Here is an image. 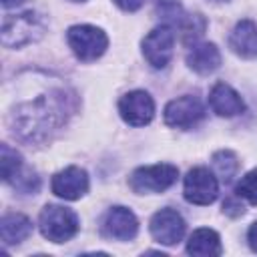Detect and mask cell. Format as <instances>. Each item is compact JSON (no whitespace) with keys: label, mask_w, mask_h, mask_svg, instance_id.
<instances>
[{"label":"cell","mask_w":257,"mask_h":257,"mask_svg":"<svg viewBox=\"0 0 257 257\" xmlns=\"http://www.w3.org/2000/svg\"><path fill=\"white\" fill-rule=\"evenodd\" d=\"M229 48L241 58H257V24L253 20H239L229 34Z\"/></svg>","instance_id":"cell-14"},{"label":"cell","mask_w":257,"mask_h":257,"mask_svg":"<svg viewBox=\"0 0 257 257\" xmlns=\"http://www.w3.org/2000/svg\"><path fill=\"white\" fill-rule=\"evenodd\" d=\"M223 211H225L227 215H231V217H239V215L245 213V207H243L241 203H237L235 199H227L225 205H223Z\"/></svg>","instance_id":"cell-22"},{"label":"cell","mask_w":257,"mask_h":257,"mask_svg":"<svg viewBox=\"0 0 257 257\" xmlns=\"http://www.w3.org/2000/svg\"><path fill=\"white\" fill-rule=\"evenodd\" d=\"M235 195L237 199H245L251 205H257V169L245 173L239 183L235 185Z\"/></svg>","instance_id":"cell-21"},{"label":"cell","mask_w":257,"mask_h":257,"mask_svg":"<svg viewBox=\"0 0 257 257\" xmlns=\"http://www.w3.org/2000/svg\"><path fill=\"white\" fill-rule=\"evenodd\" d=\"M213 167H215L217 179L223 181V183H229V181H233V177L239 171L237 155L233 151H229V149H221V151H217L213 155Z\"/></svg>","instance_id":"cell-19"},{"label":"cell","mask_w":257,"mask_h":257,"mask_svg":"<svg viewBox=\"0 0 257 257\" xmlns=\"http://www.w3.org/2000/svg\"><path fill=\"white\" fill-rule=\"evenodd\" d=\"M88 175L84 169L70 165L62 171H58L52 181H50V189L56 197L64 199V201H76L80 197H84L88 193Z\"/></svg>","instance_id":"cell-11"},{"label":"cell","mask_w":257,"mask_h":257,"mask_svg":"<svg viewBox=\"0 0 257 257\" xmlns=\"http://www.w3.org/2000/svg\"><path fill=\"white\" fill-rule=\"evenodd\" d=\"M209 106L215 114L231 118L245 110V100L233 86H229L225 82H217V84H213V88L209 92Z\"/></svg>","instance_id":"cell-13"},{"label":"cell","mask_w":257,"mask_h":257,"mask_svg":"<svg viewBox=\"0 0 257 257\" xmlns=\"http://www.w3.org/2000/svg\"><path fill=\"white\" fill-rule=\"evenodd\" d=\"M46 32V18L36 10L8 14L2 20V44L6 48H22L38 42Z\"/></svg>","instance_id":"cell-2"},{"label":"cell","mask_w":257,"mask_h":257,"mask_svg":"<svg viewBox=\"0 0 257 257\" xmlns=\"http://www.w3.org/2000/svg\"><path fill=\"white\" fill-rule=\"evenodd\" d=\"M247 241H249L251 251H255V253H257V221L249 227V231H247Z\"/></svg>","instance_id":"cell-24"},{"label":"cell","mask_w":257,"mask_h":257,"mask_svg":"<svg viewBox=\"0 0 257 257\" xmlns=\"http://www.w3.org/2000/svg\"><path fill=\"white\" fill-rule=\"evenodd\" d=\"M32 221L22 213H6L0 219V237L4 245H18L32 235Z\"/></svg>","instance_id":"cell-16"},{"label":"cell","mask_w":257,"mask_h":257,"mask_svg":"<svg viewBox=\"0 0 257 257\" xmlns=\"http://www.w3.org/2000/svg\"><path fill=\"white\" fill-rule=\"evenodd\" d=\"M102 233L114 241H131L139 233V219L126 207H110L102 221Z\"/></svg>","instance_id":"cell-12"},{"label":"cell","mask_w":257,"mask_h":257,"mask_svg":"<svg viewBox=\"0 0 257 257\" xmlns=\"http://www.w3.org/2000/svg\"><path fill=\"white\" fill-rule=\"evenodd\" d=\"M66 90H50L34 100L18 104L10 112L12 135L26 145H42L50 141L72 114Z\"/></svg>","instance_id":"cell-1"},{"label":"cell","mask_w":257,"mask_h":257,"mask_svg":"<svg viewBox=\"0 0 257 257\" xmlns=\"http://www.w3.org/2000/svg\"><path fill=\"white\" fill-rule=\"evenodd\" d=\"M187 253L189 255H199V257H211V255H221V237L217 231L209 227H201L191 233L187 241Z\"/></svg>","instance_id":"cell-17"},{"label":"cell","mask_w":257,"mask_h":257,"mask_svg":"<svg viewBox=\"0 0 257 257\" xmlns=\"http://www.w3.org/2000/svg\"><path fill=\"white\" fill-rule=\"evenodd\" d=\"M70 2H86V0H70Z\"/></svg>","instance_id":"cell-27"},{"label":"cell","mask_w":257,"mask_h":257,"mask_svg":"<svg viewBox=\"0 0 257 257\" xmlns=\"http://www.w3.org/2000/svg\"><path fill=\"white\" fill-rule=\"evenodd\" d=\"M157 14L163 18V24H169V26H181L187 18V12L183 10V6L175 0H163L159 6H157Z\"/></svg>","instance_id":"cell-20"},{"label":"cell","mask_w":257,"mask_h":257,"mask_svg":"<svg viewBox=\"0 0 257 257\" xmlns=\"http://www.w3.org/2000/svg\"><path fill=\"white\" fill-rule=\"evenodd\" d=\"M149 231L157 243L171 247V245H177L179 241H183L185 231H187V223L179 211L167 207V209L157 211L151 217Z\"/></svg>","instance_id":"cell-9"},{"label":"cell","mask_w":257,"mask_h":257,"mask_svg":"<svg viewBox=\"0 0 257 257\" xmlns=\"http://www.w3.org/2000/svg\"><path fill=\"white\" fill-rule=\"evenodd\" d=\"M143 56L153 68H165L175 50V28L169 24H161L153 28L141 42Z\"/></svg>","instance_id":"cell-8"},{"label":"cell","mask_w":257,"mask_h":257,"mask_svg":"<svg viewBox=\"0 0 257 257\" xmlns=\"http://www.w3.org/2000/svg\"><path fill=\"white\" fill-rule=\"evenodd\" d=\"M66 40L74 56L82 62L100 58L108 48V36L102 28L92 24H74L66 30Z\"/></svg>","instance_id":"cell-4"},{"label":"cell","mask_w":257,"mask_h":257,"mask_svg":"<svg viewBox=\"0 0 257 257\" xmlns=\"http://www.w3.org/2000/svg\"><path fill=\"white\" fill-rule=\"evenodd\" d=\"M0 169H2V181L4 183H10L24 171V163H22V157L16 149L8 147L6 143L0 147Z\"/></svg>","instance_id":"cell-18"},{"label":"cell","mask_w":257,"mask_h":257,"mask_svg":"<svg viewBox=\"0 0 257 257\" xmlns=\"http://www.w3.org/2000/svg\"><path fill=\"white\" fill-rule=\"evenodd\" d=\"M179 177V169L171 163H159V165H147L133 171L128 177V185L135 193L147 195V193H163L169 187L175 185Z\"/></svg>","instance_id":"cell-5"},{"label":"cell","mask_w":257,"mask_h":257,"mask_svg":"<svg viewBox=\"0 0 257 257\" xmlns=\"http://www.w3.org/2000/svg\"><path fill=\"white\" fill-rule=\"evenodd\" d=\"M118 114L131 126H145L155 116V100L147 90H131L120 96Z\"/></svg>","instance_id":"cell-10"},{"label":"cell","mask_w":257,"mask_h":257,"mask_svg":"<svg viewBox=\"0 0 257 257\" xmlns=\"http://www.w3.org/2000/svg\"><path fill=\"white\" fill-rule=\"evenodd\" d=\"M112 2L124 12H135V10H139L143 6V0H112Z\"/></svg>","instance_id":"cell-23"},{"label":"cell","mask_w":257,"mask_h":257,"mask_svg":"<svg viewBox=\"0 0 257 257\" xmlns=\"http://www.w3.org/2000/svg\"><path fill=\"white\" fill-rule=\"evenodd\" d=\"M22 0H2V6L4 8H12V6H18Z\"/></svg>","instance_id":"cell-25"},{"label":"cell","mask_w":257,"mask_h":257,"mask_svg":"<svg viewBox=\"0 0 257 257\" xmlns=\"http://www.w3.org/2000/svg\"><path fill=\"white\" fill-rule=\"evenodd\" d=\"M183 195L191 205H211L219 197V179L207 167H193L183 181Z\"/></svg>","instance_id":"cell-7"},{"label":"cell","mask_w":257,"mask_h":257,"mask_svg":"<svg viewBox=\"0 0 257 257\" xmlns=\"http://www.w3.org/2000/svg\"><path fill=\"white\" fill-rule=\"evenodd\" d=\"M205 114H207L205 104L195 94H183L179 98H173V100L167 102V106L163 110L165 122L169 126L181 128V131L195 128L205 118Z\"/></svg>","instance_id":"cell-6"},{"label":"cell","mask_w":257,"mask_h":257,"mask_svg":"<svg viewBox=\"0 0 257 257\" xmlns=\"http://www.w3.org/2000/svg\"><path fill=\"white\" fill-rule=\"evenodd\" d=\"M187 66L197 74H211L221 66V52L213 42H195L187 52Z\"/></svg>","instance_id":"cell-15"},{"label":"cell","mask_w":257,"mask_h":257,"mask_svg":"<svg viewBox=\"0 0 257 257\" xmlns=\"http://www.w3.org/2000/svg\"><path fill=\"white\" fill-rule=\"evenodd\" d=\"M38 227L44 239L52 243H64L78 233L80 223H78V215L72 209L62 205H46L40 211Z\"/></svg>","instance_id":"cell-3"},{"label":"cell","mask_w":257,"mask_h":257,"mask_svg":"<svg viewBox=\"0 0 257 257\" xmlns=\"http://www.w3.org/2000/svg\"><path fill=\"white\" fill-rule=\"evenodd\" d=\"M207 2H211V4H225V2H229V0H207Z\"/></svg>","instance_id":"cell-26"}]
</instances>
